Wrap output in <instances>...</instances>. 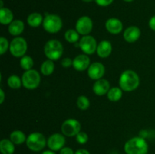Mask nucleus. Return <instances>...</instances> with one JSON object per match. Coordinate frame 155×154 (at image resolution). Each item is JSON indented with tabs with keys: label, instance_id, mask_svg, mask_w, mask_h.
Returning <instances> with one entry per match:
<instances>
[{
	"label": "nucleus",
	"instance_id": "1",
	"mask_svg": "<svg viewBox=\"0 0 155 154\" xmlns=\"http://www.w3.org/2000/svg\"><path fill=\"white\" fill-rule=\"evenodd\" d=\"M140 78L137 72L132 69H127L121 73L119 79L120 88L124 91H133L139 86Z\"/></svg>",
	"mask_w": 155,
	"mask_h": 154
},
{
	"label": "nucleus",
	"instance_id": "2",
	"mask_svg": "<svg viewBox=\"0 0 155 154\" xmlns=\"http://www.w3.org/2000/svg\"><path fill=\"white\" fill-rule=\"evenodd\" d=\"M124 151L127 154H147L148 144L143 137H134L126 142Z\"/></svg>",
	"mask_w": 155,
	"mask_h": 154
},
{
	"label": "nucleus",
	"instance_id": "3",
	"mask_svg": "<svg viewBox=\"0 0 155 154\" xmlns=\"http://www.w3.org/2000/svg\"><path fill=\"white\" fill-rule=\"evenodd\" d=\"M64 48L61 42L57 39H51L45 43L44 53L46 57L51 60H58L63 54Z\"/></svg>",
	"mask_w": 155,
	"mask_h": 154
},
{
	"label": "nucleus",
	"instance_id": "4",
	"mask_svg": "<svg viewBox=\"0 0 155 154\" xmlns=\"http://www.w3.org/2000/svg\"><path fill=\"white\" fill-rule=\"evenodd\" d=\"M27 146L33 152H39L45 148L47 140L45 136L39 132H33L28 135L26 140Z\"/></svg>",
	"mask_w": 155,
	"mask_h": 154
},
{
	"label": "nucleus",
	"instance_id": "5",
	"mask_svg": "<svg viewBox=\"0 0 155 154\" xmlns=\"http://www.w3.org/2000/svg\"><path fill=\"white\" fill-rule=\"evenodd\" d=\"M22 85L25 88L28 90H34L39 85L41 82L40 74L36 69H30L27 70L23 73Z\"/></svg>",
	"mask_w": 155,
	"mask_h": 154
},
{
	"label": "nucleus",
	"instance_id": "6",
	"mask_svg": "<svg viewBox=\"0 0 155 154\" xmlns=\"http://www.w3.org/2000/svg\"><path fill=\"white\" fill-rule=\"evenodd\" d=\"M63 26L62 20L58 15L46 14L44 18L42 27L49 33H56L60 31Z\"/></svg>",
	"mask_w": 155,
	"mask_h": 154
},
{
	"label": "nucleus",
	"instance_id": "7",
	"mask_svg": "<svg viewBox=\"0 0 155 154\" xmlns=\"http://www.w3.org/2000/svg\"><path fill=\"white\" fill-rule=\"evenodd\" d=\"M27 51V43L25 39L17 36L12 40L9 46L11 54L15 57H22Z\"/></svg>",
	"mask_w": 155,
	"mask_h": 154
},
{
	"label": "nucleus",
	"instance_id": "8",
	"mask_svg": "<svg viewBox=\"0 0 155 154\" xmlns=\"http://www.w3.org/2000/svg\"><path fill=\"white\" fill-rule=\"evenodd\" d=\"M62 134L67 137L77 136L81 130V124L78 120L75 119H68L62 123L61 127Z\"/></svg>",
	"mask_w": 155,
	"mask_h": 154
},
{
	"label": "nucleus",
	"instance_id": "9",
	"mask_svg": "<svg viewBox=\"0 0 155 154\" xmlns=\"http://www.w3.org/2000/svg\"><path fill=\"white\" fill-rule=\"evenodd\" d=\"M79 47L84 54L89 55V54H93L94 53L96 52L98 45L93 36L90 35H86V36H83L79 41Z\"/></svg>",
	"mask_w": 155,
	"mask_h": 154
},
{
	"label": "nucleus",
	"instance_id": "10",
	"mask_svg": "<svg viewBox=\"0 0 155 154\" xmlns=\"http://www.w3.org/2000/svg\"><path fill=\"white\" fill-rule=\"evenodd\" d=\"M93 28V22L88 16H82L76 23V30L80 35L86 36L92 32Z\"/></svg>",
	"mask_w": 155,
	"mask_h": 154
},
{
	"label": "nucleus",
	"instance_id": "11",
	"mask_svg": "<svg viewBox=\"0 0 155 154\" xmlns=\"http://www.w3.org/2000/svg\"><path fill=\"white\" fill-rule=\"evenodd\" d=\"M65 142L66 139L64 134L60 133H54L51 134L47 140V146L51 150L58 151L64 146Z\"/></svg>",
	"mask_w": 155,
	"mask_h": 154
},
{
	"label": "nucleus",
	"instance_id": "12",
	"mask_svg": "<svg viewBox=\"0 0 155 154\" xmlns=\"http://www.w3.org/2000/svg\"><path fill=\"white\" fill-rule=\"evenodd\" d=\"M87 73L91 79L96 81L100 79H102V77L104 76L105 73V67L100 62H94L91 63L88 68Z\"/></svg>",
	"mask_w": 155,
	"mask_h": 154
},
{
	"label": "nucleus",
	"instance_id": "13",
	"mask_svg": "<svg viewBox=\"0 0 155 154\" xmlns=\"http://www.w3.org/2000/svg\"><path fill=\"white\" fill-rule=\"evenodd\" d=\"M90 64V59L86 54H79L73 60V67L79 72L88 69Z\"/></svg>",
	"mask_w": 155,
	"mask_h": 154
},
{
	"label": "nucleus",
	"instance_id": "14",
	"mask_svg": "<svg viewBox=\"0 0 155 154\" xmlns=\"http://www.w3.org/2000/svg\"><path fill=\"white\" fill-rule=\"evenodd\" d=\"M110 89V82L105 79H100L96 80L92 86V90L94 93L98 96H103L104 95H107Z\"/></svg>",
	"mask_w": 155,
	"mask_h": 154
},
{
	"label": "nucleus",
	"instance_id": "15",
	"mask_svg": "<svg viewBox=\"0 0 155 154\" xmlns=\"http://www.w3.org/2000/svg\"><path fill=\"white\" fill-rule=\"evenodd\" d=\"M105 28L107 32L114 35L119 34L123 30L124 26L120 20L118 18H111L107 20L105 22Z\"/></svg>",
	"mask_w": 155,
	"mask_h": 154
},
{
	"label": "nucleus",
	"instance_id": "16",
	"mask_svg": "<svg viewBox=\"0 0 155 154\" xmlns=\"http://www.w3.org/2000/svg\"><path fill=\"white\" fill-rule=\"evenodd\" d=\"M141 36L140 29L136 26L129 27L124 32V39L129 43H133L136 42Z\"/></svg>",
	"mask_w": 155,
	"mask_h": 154
},
{
	"label": "nucleus",
	"instance_id": "17",
	"mask_svg": "<svg viewBox=\"0 0 155 154\" xmlns=\"http://www.w3.org/2000/svg\"><path fill=\"white\" fill-rule=\"evenodd\" d=\"M97 54L101 58L109 57L112 52V45L109 41L102 40L98 43L96 50Z\"/></svg>",
	"mask_w": 155,
	"mask_h": 154
},
{
	"label": "nucleus",
	"instance_id": "18",
	"mask_svg": "<svg viewBox=\"0 0 155 154\" xmlns=\"http://www.w3.org/2000/svg\"><path fill=\"white\" fill-rule=\"evenodd\" d=\"M24 23L21 20H15L8 25V33L13 36H18L24 32Z\"/></svg>",
	"mask_w": 155,
	"mask_h": 154
},
{
	"label": "nucleus",
	"instance_id": "19",
	"mask_svg": "<svg viewBox=\"0 0 155 154\" xmlns=\"http://www.w3.org/2000/svg\"><path fill=\"white\" fill-rule=\"evenodd\" d=\"M13 12L8 8H0V23L2 25H9L13 21Z\"/></svg>",
	"mask_w": 155,
	"mask_h": 154
},
{
	"label": "nucleus",
	"instance_id": "20",
	"mask_svg": "<svg viewBox=\"0 0 155 154\" xmlns=\"http://www.w3.org/2000/svg\"><path fill=\"white\" fill-rule=\"evenodd\" d=\"M15 150V143L10 139H2L0 141V151L2 154H13Z\"/></svg>",
	"mask_w": 155,
	"mask_h": 154
},
{
	"label": "nucleus",
	"instance_id": "21",
	"mask_svg": "<svg viewBox=\"0 0 155 154\" xmlns=\"http://www.w3.org/2000/svg\"><path fill=\"white\" fill-rule=\"evenodd\" d=\"M43 17L41 14L37 13V12H33V13L29 14L27 17V24L29 26L32 27H38L42 24L43 23Z\"/></svg>",
	"mask_w": 155,
	"mask_h": 154
},
{
	"label": "nucleus",
	"instance_id": "22",
	"mask_svg": "<svg viewBox=\"0 0 155 154\" xmlns=\"http://www.w3.org/2000/svg\"><path fill=\"white\" fill-rule=\"evenodd\" d=\"M10 137L9 139L15 144L17 145L22 144L27 140V137H26L25 134L22 131H20V130H15V131H12L10 134V137Z\"/></svg>",
	"mask_w": 155,
	"mask_h": 154
},
{
	"label": "nucleus",
	"instance_id": "23",
	"mask_svg": "<svg viewBox=\"0 0 155 154\" xmlns=\"http://www.w3.org/2000/svg\"><path fill=\"white\" fill-rule=\"evenodd\" d=\"M123 96V90L120 87L110 88L107 92V99L112 102H117L121 99Z\"/></svg>",
	"mask_w": 155,
	"mask_h": 154
},
{
	"label": "nucleus",
	"instance_id": "24",
	"mask_svg": "<svg viewBox=\"0 0 155 154\" xmlns=\"http://www.w3.org/2000/svg\"><path fill=\"white\" fill-rule=\"evenodd\" d=\"M54 70V61L51 60H45L43 63L41 64L40 71L44 75H50L53 73Z\"/></svg>",
	"mask_w": 155,
	"mask_h": 154
},
{
	"label": "nucleus",
	"instance_id": "25",
	"mask_svg": "<svg viewBox=\"0 0 155 154\" xmlns=\"http://www.w3.org/2000/svg\"><path fill=\"white\" fill-rule=\"evenodd\" d=\"M64 39H66L67 42L69 43L76 44L79 42V39H80V33L75 30L73 29H70V30H67L64 33Z\"/></svg>",
	"mask_w": 155,
	"mask_h": 154
},
{
	"label": "nucleus",
	"instance_id": "26",
	"mask_svg": "<svg viewBox=\"0 0 155 154\" xmlns=\"http://www.w3.org/2000/svg\"><path fill=\"white\" fill-rule=\"evenodd\" d=\"M7 83L9 88L12 89H18L21 87V85H23L22 80L17 75H10L8 78Z\"/></svg>",
	"mask_w": 155,
	"mask_h": 154
},
{
	"label": "nucleus",
	"instance_id": "27",
	"mask_svg": "<svg viewBox=\"0 0 155 154\" xmlns=\"http://www.w3.org/2000/svg\"><path fill=\"white\" fill-rule=\"evenodd\" d=\"M33 60L31 57L27 55L23 56L20 60V65L21 68L25 71L30 70L32 69L33 66Z\"/></svg>",
	"mask_w": 155,
	"mask_h": 154
},
{
	"label": "nucleus",
	"instance_id": "28",
	"mask_svg": "<svg viewBox=\"0 0 155 154\" xmlns=\"http://www.w3.org/2000/svg\"><path fill=\"white\" fill-rule=\"evenodd\" d=\"M77 106L80 110H86L90 106V101H89V98L85 95H80L77 100Z\"/></svg>",
	"mask_w": 155,
	"mask_h": 154
},
{
	"label": "nucleus",
	"instance_id": "29",
	"mask_svg": "<svg viewBox=\"0 0 155 154\" xmlns=\"http://www.w3.org/2000/svg\"><path fill=\"white\" fill-rule=\"evenodd\" d=\"M9 46H10V43L8 39L2 36L0 38V54L1 55L4 54L8 51V49H9Z\"/></svg>",
	"mask_w": 155,
	"mask_h": 154
},
{
	"label": "nucleus",
	"instance_id": "30",
	"mask_svg": "<svg viewBox=\"0 0 155 154\" xmlns=\"http://www.w3.org/2000/svg\"><path fill=\"white\" fill-rule=\"evenodd\" d=\"M76 140L77 142L80 144H85V143H87L88 140H89V137H88V134H86L84 131H80L76 136Z\"/></svg>",
	"mask_w": 155,
	"mask_h": 154
},
{
	"label": "nucleus",
	"instance_id": "31",
	"mask_svg": "<svg viewBox=\"0 0 155 154\" xmlns=\"http://www.w3.org/2000/svg\"><path fill=\"white\" fill-rule=\"evenodd\" d=\"M98 5L101 7H107L113 3L114 0H94Z\"/></svg>",
	"mask_w": 155,
	"mask_h": 154
},
{
	"label": "nucleus",
	"instance_id": "32",
	"mask_svg": "<svg viewBox=\"0 0 155 154\" xmlns=\"http://www.w3.org/2000/svg\"><path fill=\"white\" fill-rule=\"evenodd\" d=\"M61 66L64 68H69L71 66H73V60L72 59L70 58V57H65L61 62Z\"/></svg>",
	"mask_w": 155,
	"mask_h": 154
},
{
	"label": "nucleus",
	"instance_id": "33",
	"mask_svg": "<svg viewBox=\"0 0 155 154\" xmlns=\"http://www.w3.org/2000/svg\"><path fill=\"white\" fill-rule=\"evenodd\" d=\"M60 154H75L72 148L68 146H64L60 150Z\"/></svg>",
	"mask_w": 155,
	"mask_h": 154
},
{
	"label": "nucleus",
	"instance_id": "34",
	"mask_svg": "<svg viewBox=\"0 0 155 154\" xmlns=\"http://www.w3.org/2000/svg\"><path fill=\"white\" fill-rule=\"evenodd\" d=\"M148 26H149L150 29L155 31V15L153 17H151V19L149 20V22H148Z\"/></svg>",
	"mask_w": 155,
	"mask_h": 154
},
{
	"label": "nucleus",
	"instance_id": "35",
	"mask_svg": "<svg viewBox=\"0 0 155 154\" xmlns=\"http://www.w3.org/2000/svg\"><path fill=\"white\" fill-rule=\"evenodd\" d=\"M75 154H90V152H89L87 149H77V150L76 151Z\"/></svg>",
	"mask_w": 155,
	"mask_h": 154
},
{
	"label": "nucleus",
	"instance_id": "36",
	"mask_svg": "<svg viewBox=\"0 0 155 154\" xmlns=\"http://www.w3.org/2000/svg\"><path fill=\"white\" fill-rule=\"evenodd\" d=\"M0 96H1V99H0V104H2L5 101V93L3 91L2 89H0Z\"/></svg>",
	"mask_w": 155,
	"mask_h": 154
},
{
	"label": "nucleus",
	"instance_id": "37",
	"mask_svg": "<svg viewBox=\"0 0 155 154\" xmlns=\"http://www.w3.org/2000/svg\"><path fill=\"white\" fill-rule=\"evenodd\" d=\"M140 137H143V138H146L147 137H148V132H147V131H145V130H142V131H141L140 132Z\"/></svg>",
	"mask_w": 155,
	"mask_h": 154
},
{
	"label": "nucleus",
	"instance_id": "38",
	"mask_svg": "<svg viewBox=\"0 0 155 154\" xmlns=\"http://www.w3.org/2000/svg\"><path fill=\"white\" fill-rule=\"evenodd\" d=\"M42 154H56L55 152H54V151H52V150H45L44 151V152H42Z\"/></svg>",
	"mask_w": 155,
	"mask_h": 154
},
{
	"label": "nucleus",
	"instance_id": "39",
	"mask_svg": "<svg viewBox=\"0 0 155 154\" xmlns=\"http://www.w3.org/2000/svg\"><path fill=\"white\" fill-rule=\"evenodd\" d=\"M83 2H92L93 0H82Z\"/></svg>",
	"mask_w": 155,
	"mask_h": 154
},
{
	"label": "nucleus",
	"instance_id": "40",
	"mask_svg": "<svg viewBox=\"0 0 155 154\" xmlns=\"http://www.w3.org/2000/svg\"><path fill=\"white\" fill-rule=\"evenodd\" d=\"M0 3H1L0 8H4V7H3V1H2V0H1V1H0Z\"/></svg>",
	"mask_w": 155,
	"mask_h": 154
},
{
	"label": "nucleus",
	"instance_id": "41",
	"mask_svg": "<svg viewBox=\"0 0 155 154\" xmlns=\"http://www.w3.org/2000/svg\"><path fill=\"white\" fill-rule=\"evenodd\" d=\"M124 2H133V0H124Z\"/></svg>",
	"mask_w": 155,
	"mask_h": 154
}]
</instances>
